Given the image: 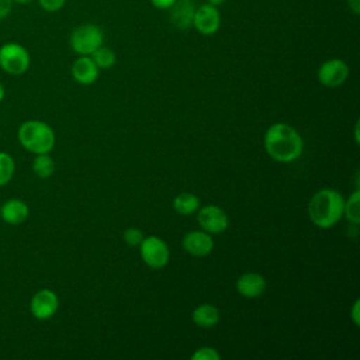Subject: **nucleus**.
Segmentation results:
<instances>
[{"mask_svg":"<svg viewBox=\"0 0 360 360\" xmlns=\"http://www.w3.org/2000/svg\"><path fill=\"white\" fill-rule=\"evenodd\" d=\"M264 149L276 162L288 163L298 159L304 143L301 135L288 124H273L264 135Z\"/></svg>","mask_w":360,"mask_h":360,"instance_id":"f257e3e1","label":"nucleus"},{"mask_svg":"<svg viewBox=\"0 0 360 360\" xmlns=\"http://www.w3.org/2000/svg\"><path fill=\"white\" fill-rule=\"evenodd\" d=\"M345 200L342 194L333 188H322L316 191L308 204V215L318 228H332L343 217Z\"/></svg>","mask_w":360,"mask_h":360,"instance_id":"f03ea898","label":"nucleus"},{"mask_svg":"<svg viewBox=\"0 0 360 360\" xmlns=\"http://www.w3.org/2000/svg\"><path fill=\"white\" fill-rule=\"evenodd\" d=\"M17 138L21 146L34 155L49 153L55 145L53 129L39 120L24 121L18 127Z\"/></svg>","mask_w":360,"mask_h":360,"instance_id":"7ed1b4c3","label":"nucleus"},{"mask_svg":"<svg viewBox=\"0 0 360 360\" xmlns=\"http://www.w3.org/2000/svg\"><path fill=\"white\" fill-rule=\"evenodd\" d=\"M104 34L97 24L77 25L69 37V45L77 55H91L98 46L103 45Z\"/></svg>","mask_w":360,"mask_h":360,"instance_id":"20e7f679","label":"nucleus"},{"mask_svg":"<svg viewBox=\"0 0 360 360\" xmlns=\"http://www.w3.org/2000/svg\"><path fill=\"white\" fill-rule=\"evenodd\" d=\"M31 65L28 49L18 42H6L0 46V68L3 72L20 76L24 75Z\"/></svg>","mask_w":360,"mask_h":360,"instance_id":"39448f33","label":"nucleus"},{"mask_svg":"<svg viewBox=\"0 0 360 360\" xmlns=\"http://www.w3.org/2000/svg\"><path fill=\"white\" fill-rule=\"evenodd\" d=\"M141 257L152 269H162L169 262V248L165 240L152 235L141 242Z\"/></svg>","mask_w":360,"mask_h":360,"instance_id":"423d86ee","label":"nucleus"},{"mask_svg":"<svg viewBox=\"0 0 360 360\" xmlns=\"http://www.w3.org/2000/svg\"><path fill=\"white\" fill-rule=\"evenodd\" d=\"M59 307V298L55 291L49 288L38 290L31 301H30V311L35 319L46 321L55 315Z\"/></svg>","mask_w":360,"mask_h":360,"instance_id":"0eeeda50","label":"nucleus"},{"mask_svg":"<svg viewBox=\"0 0 360 360\" xmlns=\"http://www.w3.org/2000/svg\"><path fill=\"white\" fill-rule=\"evenodd\" d=\"M193 27L202 35H212L221 27V14L218 7L212 4H202L195 7L193 17Z\"/></svg>","mask_w":360,"mask_h":360,"instance_id":"6e6552de","label":"nucleus"},{"mask_svg":"<svg viewBox=\"0 0 360 360\" xmlns=\"http://www.w3.org/2000/svg\"><path fill=\"white\" fill-rule=\"evenodd\" d=\"M349 66L345 60L333 58L323 62L318 69V80L326 87H338L346 82Z\"/></svg>","mask_w":360,"mask_h":360,"instance_id":"1a4fd4ad","label":"nucleus"},{"mask_svg":"<svg viewBox=\"0 0 360 360\" xmlns=\"http://www.w3.org/2000/svg\"><path fill=\"white\" fill-rule=\"evenodd\" d=\"M200 226L208 233H221L228 228L225 211L217 205H204L197 215Z\"/></svg>","mask_w":360,"mask_h":360,"instance_id":"9d476101","label":"nucleus"},{"mask_svg":"<svg viewBox=\"0 0 360 360\" xmlns=\"http://www.w3.org/2000/svg\"><path fill=\"white\" fill-rule=\"evenodd\" d=\"M184 250L193 256H207L214 248V240L205 231L187 232L181 240Z\"/></svg>","mask_w":360,"mask_h":360,"instance_id":"9b49d317","label":"nucleus"},{"mask_svg":"<svg viewBox=\"0 0 360 360\" xmlns=\"http://www.w3.org/2000/svg\"><path fill=\"white\" fill-rule=\"evenodd\" d=\"M167 11L170 22L177 30H187L193 25L195 4L194 0H176V3Z\"/></svg>","mask_w":360,"mask_h":360,"instance_id":"f8f14e48","label":"nucleus"},{"mask_svg":"<svg viewBox=\"0 0 360 360\" xmlns=\"http://www.w3.org/2000/svg\"><path fill=\"white\" fill-rule=\"evenodd\" d=\"M30 215V208L20 198H10L0 205V218L8 225H20Z\"/></svg>","mask_w":360,"mask_h":360,"instance_id":"ddd939ff","label":"nucleus"},{"mask_svg":"<svg viewBox=\"0 0 360 360\" xmlns=\"http://www.w3.org/2000/svg\"><path fill=\"white\" fill-rule=\"evenodd\" d=\"M72 76L80 84H91L98 77V68L90 55H80L72 65Z\"/></svg>","mask_w":360,"mask_h":360,"instance_id":"4468645a","label":"nucleus"},{"mask_svg":"<svg viewBox=\"0 0 360 360\" xmlns=\"http://www.w3.org/2000/svg\"><path fill=\"white\" fill-rule=\"evenodd\" d=\"M238 292L246 298H256L266 290V280L259 273H245L235 284Z\"/></svg>","mask_w":360,"mask_h":360,"instance_id":"2eb2a0df","label":"nucleus"},{"mask_svg":"<svg viewBox=\"0 0 360 360\" xmlns=\"http://www.w3.org/2000/svg\"><path fill=\"white\" fill-rule=\"evenodd\" d=\"M191 318L201 328H212L219 321V311L211 304H201L193 311Z\"/></svg>","mask_w":360,"mask_h":360,"instance_id":"dca6fc26","label":"nucleus"},{"mask_svg":"<svg viewBox=\"0 0 360 360\" xmlns=\"http://www.w3.org/2000/svg\"><path fill=\"white\" fill-rule=\"evenodd\" d=\"M200 207V200L191 193H180L173 200V208L180 215H190Z\"/></svg>","mask_w":360,"mask_h":360,"instance_id":"f3484780","label":"nucleus"},{"mask_svg":"<svg viewBox=\"0 0 360 360\" xmlns=\"http://www.w3.org/2000/svg\"><path fill=\"white\" fill-rule=\"evenodd\" d=\"M32 172L39 179H48L55 172V162L48 153H39L35 155L32 160Z\"/></svg>","mask_w":360,"mask_h":360,"instance_id":"a211bd4d","label":"nucleus"},{"mask_svg":"<svg viewBox=\"0 0 360 360\" xmlns=\"http://www.w3.org/2000/svg\"><path fill=\"white\" fill-rule=\"evenodd\" d=\"M343 215L353 224L357 225L360 222V190L356 188L354 193L345 201Z\"/></svg>","mask_w":360,"mask_h":360,"instance_id":"6ab92c4d","label":"nucleus"},{"mask_svg":"<svg viewBox=\"0 0 360 360\" xmlns=\"http://www.w3.org/2000/svg\"><path fill=\"white\" fill-rule=\"evenodd\" d=\"M15 173L14 158L7 152H0V187L8 184Z\"/></svg>","mask_w":360,"mask_h":360,"instance_id":"aec40b11","label":"nucleus"},{"mask_svg":"<svg viewBox=\"0 0 360 360\" xmlns=\"http://www.w3.org/2000/svg\"><path fill=\"white\" fill-rule=\"evenodd\" d=\"M90 56L98 69H110L111 66H114L115 59H117L115 52L104 45L98 46Z\"/></svg>","mask_w":360,"mask_h":360,"instance_id":"412c9836","label":"nucleus"},{"mask_svg":"<svg viewBox=\"0 0 360 360\" xmlns=\"http://www.w3.org/2000/svg\"><path fill=\"white\" fill-rule=\"evenodd\" d=\"M143 238H145V236H143L142 231L138 229V228H134V226L125 229L124 233H122L124 242H125L127 245H129V246H138V245H141V242L143 240Z\"/></svg>","mask_w":360,"mask_h":360,"instance_id":"4be33fe9","label":"nucleus"},{"mask_svg":"<svg viewBox=\"0 0 360 360\" xmlns=\"http://www.w3.org/2000/svg\"><path fill=\"white\" fill-rule=\"evenodd\" d=\"M191 359H193V360H219L221 356H219V353H218L215 349L205 346V347L197 349V350L191 354Z\"/></svg>","mask_w":360,"mask_h":360,"instance_id":"5701e85b","label":"nucleus"},{"mask_svg":"<svg viewBox=\"0 0 360 360\" xmlns=\"http://www.w3.org/2000/svg\"><path fill=\"white\" fill-rule=\"evenodd\" d=\"M38 3L42 10L48 11V13H55V11H59L65 6L66 0H38Z\"/></svg>","mask_w":360,"mask_h":360,"instance_id":"b1692460","label":"nucleus"},{"mask_svg":"<svg viewBox=\"0 0 360 360\" xmlns=\"http://www.w3.org/2000/svg\"><path fill=\"white\" fill-rule=\"evenodd\" d=\"M350 318L356 326L360 325V300H356L350 308Z\"/></svg>","mask_w":360,"mask_h":360,"instance_id":"393cba45","label":"nucleus"},{"mask_svg":"<svg viewBox=\"0 0 360 360\" xmlns=\"http://www.w3.org/2000/svg\"><path fill=\"white\" fill-rule=\"evenodd\" d=\"M150 3L158 10H169L176 3V0H150Z\"/></svg>","mask_w":360,"mask_h":360,"instance_id":"a878e982","label":"nucleus"},{"mask_svg":"<svg viewBox=\"0 0 360 360\" xmlns=\"http://www.w3.org/2000/svg\"><path fill=\"white\" fill-rule=\"evenodd\" d=\"M13 7V1L11 0H0V20L6 18Z\"/></svg>","mask_w":360,"mask_h":360,"instance_id":"bb28decb","label":"nucleus"},{"mask_svg":"<svg viewBox=\"0 0 360 360\" xmlns=\"http://www.w3.org/2000/svg\"><path fill=\"white\" fill-rule=\"evenodd\" d=\"M346 1H347L349 8H350L354 14H359V13H360V0H346Z\"/></svg>","mask_w":360,"mask_h":360,"instance_id":"cd10ccee","label":"nucleus"},{"mask_svg":"<svg viewBox=\"0 0 360 360\" xmlns=\"http://www.w3.org/2000/svg\"><path fill=\"white\" fill-rule=\"evenodd\" d=\"M226 0H207V3L208 4H212V6H215V7H218V6H221L222 3H225Z\"/></svg>","mask_w":360,"mask_h":360,"instance_id":"c85d7f7f","label":"nucleus"},{"mask_svg":"<svg viewBox=\"0 0 360 360\" xmlns=\"http://www.w3.org/2000/svg\"><path fill=\"white\" fill-rule=\"evenodd\" d=\"M4 97H6V89H4L3 83L0 82V103L4 100Z\"/></svg>","mask_w":360,"mask_h":360,"instance_id":"c756f323","label":"nucleus"},{"mask_svg":"<svg viewBox=\"0 0 360 360\" xmlns=\"http://www.w3.org/2000/svg\"><path fill=\"white\" fill-rule=\"evenodd\" d=\"M13 3H17V4H30L32 3L34 0H11Z\"/></svg>","mask_w":360,"mask_h":360,"instance_id":"7c9ffc66","label":"nucleus"}]
</instances>
